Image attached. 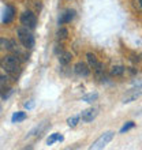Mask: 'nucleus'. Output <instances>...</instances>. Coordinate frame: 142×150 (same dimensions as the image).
<instances>
[{"instance_id":"nucleus-5","label":"nucleus","mask_w":142,"mask_h":150,"mask_svg":"<svg viewBox=\"0 0 142 150\" xmlns=\"http://www.w3.org/2000/svg\"><path fill=\"white\" fill-rule=\"evenodd\" d=\"M74 71L77 75L79 76H87L89 72H90V68L87 66L86 63H83V62H78V63L74 66Z\"/></svg>"},{"instance_id":"nucleus-7","label":"nucleus","mask_w":142,"mask_h":150,"mask_svg":"<svg viewBox=\"0 0 142 150\" xmlns=\"http://www.w3.org/2000/svg\"><path fill=\"white\" fill-rule=\"evenodd\" d=\"M74 15H75L74 10H67V11L64 12V14H62V16H60L59 25H63V23H68V22H71V21H72V18H74Z\"/></svg>"},{"instance_id":"nucleus-14","label":"nucleus","mask_w":142,"mask_h":150,"mask_svg":"<svg viewBox=\"0 0 142 150\" xmlns=\"http://www.w3.org/2000/svg\"><path fill=\"white\" fill-rule=\"evenodd\" d=\"M86 59H87V63H89V67H90V68H94L96 66L99 64V60H97L96 55H93V53H87Z\"/></svg>"},{"instance_id":"nucleus-23","label":"nucleus","mask_w":142,"mask_h":150,"mask_svg":"<svg viewBox=\"0 0 142 150\" xmlns=\"http://www.w3.org/2000/svg\"><path fill=\"white\" fill-rule=\"evenodd\" d=\"M25 107H26V108H33V103H30V104L26 103V104H25Z\"/></svg>"},{"instance_id":"nucleus-6","label":"nucleus","mask_w":142,"mask_h":150,"mask_svg":"<svg viewBox=\"0 0 142 150\" xmlns=\"http://www.w3.org/2000/svg\"><path fill=\"white\" fill-rule=\"evenodd\" d=\"M96 116H97V109H94V108H89V109L81 113V117H82L83 122H93V119Z\"/></svg>"},{"instance_id":"nucleus-19","label":"nucleus","mask_w":142,"mask_h":150,"mask_svg":"<svg viewBox=\"0 0 142 150\" xmlns=\"http://www.w3.org/2000/svg\"><path fill=\"white\" fill-rule=\"evenodd\" d=\"M78 120H79L78 116H72V117H70L67 120V123H68V126L70 127H75L77 126V123H78Z\"/></svg>"},{"instance_id":"nucleus-11","label":"nucleus","mask_w":142,"mask_h":150,"mask_svg":"<svg viewBox=\"0 0 142 150\" xmlns=\"http://www.w3.org/2000/svg\"><path fill=\"white\" fill-rule=\"evenodd\" d=\"M71 59H72V56H71V53H68V52H63V53L59 56V62L62 66H67L71 62Z\"/></svg>"},{"instance_id":"nucleus-8","label":"nucleus","mask_w":142,"mask_h":150,"mask_svg":"<svg viewBox=\"0 0 142 150\" xmlns=\"http://www.w3.org/2000/svg\"><path fill=\"white\" fill-rule=\"evenodd\" d=\"M139 96H142V89H139V90H134V91H131L130 94H127L126 97L123 98V103H124V104H129V103H131V101L137 100Z\"/></svg>"},{"instance_id":"nucleus-18","label":"nucleus","mask_w":142,"mask_h":150,"mask_svg":"<svg viewBox=\"0 0 142 150\" xmlns=\"http://www.w3.org/2000/svg\"><path fill=\"white\" fill-rule=\"evenodd\" d=\"M67 36H68L67 29H64V28L59 29V32H58V37H59L60 40H66V38H67Z\"/></svg>"},{"instance_id":"nucleus-10","label":"nucleus","mask_w":142,"mask_h":150,"mask_svg":"<svg viewBox=\"0 0 142 150\" xmlns=\"http://www.w3.org/2000/svg\"><path fill=\"white\" fill-rule=\"evenodd\" d=\"M14 8L11 7V6H7V11H6V14H4V18H3V22L4 23H8V22H11L12 18H14Z\"/></svg>"},{"instance_id":"nucleus-22","label":"nucleus","mask_w":142,"mask_h":150,"mask_svg":"<svg viewBox=\"0 0 142 150\" xmlns=\"http://www.w3.org/2000/svg\"><path fill=\"white\" fill-rule=\"evenodd\" d=\"M6 79H7V78H6L4 75H1V74H0V85H3V83L6 82Z\"/></svg>"},{"instance_id":"nucleus-9","label":"nucleus","mask_w":142,"mask_h":150,"mask_svg":"<svg viewBox=\"0 0 142 150\" xmlns=\"http://www.w3.org/2000/svg\"><path fill=\"white\" fill-rule=\"evenodd\" d=\"M14 41L8 38H0V51H12Z\"/></svg>"},{"instance_id":"nucleus-2","label":"nucleus","mask_w":142,"mask_h":150,"mask_svg":"<svg viewBox=\"0 0 142 150\" xmlns=\"http://www.w3.org/2000/svg\"><path fill=\"white\" fill-rule=\"evenodd\" d=\"M16 34H18V38H19V41L22 42V45H23L25 48L30 49V48L34 47V36L32 34V32H30L29 28L21 26V28H18V30H16Z\"/></svg>"},{"instance_id":"nucleus-15","label":"nucleus","mask_w":142,"mask_h":150,"mask_svg":"<svg viewBox=\"0 0 142 150\" xmlns=\"http://www.w3.org/2000/svg\"><path fill=\"white\" fill-rule=\"evenodd\" d=\"M56 141H59V142H62L63 141V137L62 135H59V134H52L49 138H48V141H47V143L51 146V145H53V143L56 142Z\"/></svg>"},{"instance_id":"nucleus-21","label":"nucleus","mask_w":142,"mask_h":150,"mask_svg":"<svg viewBox=\"0 0 142 150\" xmlns=\"http://www.w3.org/2000/svg\"><path fill=\"white\" fill-rule=\"evenodd\" d=\"M133 6H134L138 11L142 12V0H133Z\"/></svg>"},{"instance_id":"nucleus-20","label":"nucleus","mask_w":142,"mask_h":150,"mask_svg":"<svg viewBox=\"0 0 142 150\" xmlns=\"http://www.w3.org/2000/svg\"><path fill=\"white\" fill-rule=\"evenodd\" d=\"M133 127H134V123H133V122H129L127 124H124V126L122 127V130H120V132L123 134V132H126V131H129L130 128H133Z\"/></svg>"},{"instance_id":"nucleus-12","label":"nucleus","mask_w":142,"mask_h":150,"mask_svg":"<svg viewBox=\"0 0 142 150\" xmlns=\"http://www.w3.org/2000/svg\"><path fill=\"white\" fill-rule=\"evenodd\" d=\"M26 117H28V115L25 113V112H15V113L12 115V123L23 122Z\"/></svg>"},{"instance_id":"nucleus-3","label":"nucleus","mask_w":142,"mask_h":150,"mask_svg":"<svg viewBox=\"0 0 142 150\" xmlns=\"http://www.w3.org/2000/svg\"><path fill=\"white\" fill-rule=\"evenodd\" d=\"M114 135H115V132H112V131H107V132H104L99 139H96V142L90 146V149H103L105 145H108V143L114 139Z\"/></svg>"},{"instance_id":"nucleus-17","label":"nucleus","mask_w":142,"mask_h":150,"mask_svg":"<svg viewBox=\"0 0 142 150\" xmlns=\"http://www.w3.org/2000/svg\"><path fill=\"white\" fill-rule=\"evenodd\" d=\"M93 71H94V74H96V76H97V78L104 76V67H103V64H101V63L97 64V66L93 68Z\"/></svg>"},{"instance_id":"nucleus-16","label":"nucleus","mask_w":142,"mask_h":150,"mask_svg":"<svg viewBox=\"0 0 142 150\" xmlns=\"http://www.w3.org/2000/svg\"><path fill=\"white\" fill-rule=\"evenodd\" d=\"M97 98H99V94H97V93H90V94L83 96L82 101H85V103H93V101H96Z\"/></svg>"},{"instance_id":"nucleus-4","label":"nucleus","mask_w":142,"mask_h":150,"mask_svg":"<svg viewBox=\"0 0 142 150\" xmlns=\"http://www.w3.org/2000/svg\"><path fill=\"white\" fill-rule=\"evenodd\" d=\"M21 23H22V26H26L29 29H34L36 23H37V18L32 11H25L21 15Z\"/></svg>"},{"instance_id":"nucleus-13","label":"nucleus","mask_w":142,"mask_h":150,"mask_svg":"<svg viewBox=\"0 0 142 150\" xmlns=\"http://www.w3.org/2000/svg\"><path fill=\"white\" fill-rule=\"evenodd\" d=\"M124 74V67L123 66H114L111 68V75L112 76H120Z\"/></svg>"},{"instance_id":"nucleus-1","label":"nucleus","mask_w":142,"mask_h":150,"mask_svg":"<svg viewBox=\"0 0 142 150\" xmlns=\"http://www.w3.org/2000/svg\"><path fill=\"white\" fill-rule=\"evenodd\" d=\"M0 67L8 74H15L19 67V60L14 55H6L0 59Z\"/></svg>"}]
</instances>
